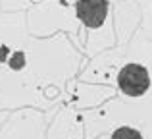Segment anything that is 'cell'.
<instances>
[{
	"label": "cell",
	"instance_id": "6da1fadb",
	"mask_svg": "<svg viewBox=\"0 0 152 139\" xmlns=\"http://www.w3.org/2000/svg\"><path fill=\"white\" fill-rule=\"evenodd\" d=\"M118 85L129 97H141L150 87L148 70L141 64H127L118 74Z\"/></svg>",
	"mask_w": 152,
	"mask_h": 139
},
{
	"label": "cell",
	"instance_id": "7a4b0ae2",
	"mask_svg": "<svg viewBox=\"0 0 152 139\" xmlns=\"http://www.w3.org/2000/svg\"><path fill=\"white\" fill-rule=\"evenodd\" d=\"M108 0H79L75 4V14L89 29H96L108 15Z\"/></svg>",
	"mask_w": 152,
	"mask_h": 139
},
{
	"label": "cell",
	"instance_id": "3957f363",
	"mask_svg": "<svg viewBox=\"0 0 152 139\" xmlns=\"http://www.w3.org/2000/svg\"><path fill=\"white\" fill-rule=\"evenodd\" d=\"M112 139H142V135H141V132H137L135 128L121 126V128L114 129V133H112Z\"/></svg>",
	"mask_w": 152,
	"mask_h": 139
},
{
	"label": "cell",
	"instance_id": "277c9868",
	"mask_svg": "<svg viewBox=\"0 0 152 139\" xmlns=\"http://www.w3.org/2000/svg\"><path fill=\"white\" fill-rule=\"evenodd\" d=\"M10 66L14 70H19L23 66V54L21 52H15V60H10Z\"/></svg>",
	"mask_w": 152,
	"mask_h": 139
},
{
	"label": "cell",
	"instance_id": "5b68a950",
	"mask_svg": "<svg viewBox=\"0 0 152 139\" xmlns=\"http://www.w3.org/2000/svg\"><path fill=\"white\" fill-rule=\"evenodd\" d=\"M6 54H8V49H0V60H4V58H6Z\"/></svg>",
	"mask_w": 152,
	"mask_h": 139
},
{
	"label": "cell",
	"instance_id": "8992f818",
	"mask_svg": "<svg viewBox=\"0 0 152 139\" xmlns=\"http://www.w3.org/2000/svg\"><path fill=\"white\" fill-rule=\"evenodd\" d=\"M60 2H64V4H66V2H67V0H60Z\"/></svg>",
	"mask_w": 152,
	"mask_h": 139
}]
</instances>
